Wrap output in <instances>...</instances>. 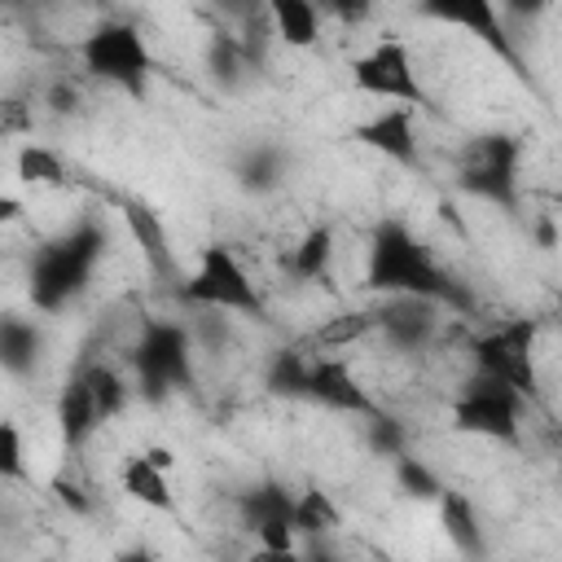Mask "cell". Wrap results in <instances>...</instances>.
I'll use <instances>...</instances> for the list:
<instances>
[{
    "label": "cell",
    "mask_w": 562,
    "mask_h": 562,
    "mask_svg": "<svg viewBox=\"0 0 562 562\" xmlns=\"http://www.w3.org/2000/svg\"><path fill=\"white\" fill-rule=\"evenodd\" d=\"M364 285L378 290V294H386V299H426V303H457L461 299V290L452 285V277L395 220L378 224V233L369 241Z\"/></svg>",
    "instance_id": "1"
},
{
    "label": "cell",
    "mask_w": 562,
    "mask_h": 562,
    "mask_svg": "<svg viewBox=\"0 0 562 562\" xmlns=\"http://www.w3.org/2000/svg\"><path fill=\"white\" fill-rule=\"evenodd\" d=\"M101 255H105V233L92 220L75 224L70 233H61L48 246H40V255L31 259V303L40 312H61L70 299L83 294Z\"/></svg>",
    "instance_id": "2"
},
{
    "label": "cell",
    "mask_w": 562,
    "mask_h": 562,
    "mask_svg": "<svg viewBox=\"0 0 562 562\" xmlns=\"http://www.w3.org/2000/svg\"><path fill=\"white\" fill-rule=\"evenodd\" d=\"M79 61L92 79H105L132 97H145L149 75H154V57L145 35L132 22H101L79 40Z\"/></svg>",
    "instance_id": "3"
},
{
    "label": "cell",
    "mask_w": 562,
    "mask_h": 562,
    "mask_svg": "<svg viewBox=\"0 0 562 562\" xmlns=\"http://www.w3.org/2000/svg\"><path fill=\"white\" fill-rule=\"evenodd\" d=\"M136 386L149 404H162L171 391L193 382V338L176 321H149L132 347Z\"/></svg>",
    "instance_id": "4"
},
{
    "label": "cell",
    "mask_w": 562,
    "mask_h": 562,
    "mask_svg": "<svg viewBox=\"0 0 562 562\" xmlns=\"http://www.w3.org/2000/svg\"><path fill=\"white\" fill-rule=\"evenodd\" d=\"M180 299L193 307H215V312H246L263 316V299L250 281V272L237 263L228 246H206L198 255V268L180 281Z\"/></svg>",
    "instance_id": "5"
},
{
    "label": "cell",
    "mask_w": 562,
    "mask_h": 562,
    "mask_svg": "<svg viewBox=\"0 0 562 562\" xmlns=\"http://www.w3.org/2000/svg\"><path fill=\"white\" fill-rule=\"evenodd\" d=\"M518 417H522V395H514L505 382L474 373L465 382V391L452 404V422L465 435H483V439H501L514 443L518 439Z\"/></svg>",
    "instance_id": "6"
},
{
    "label": "cell",
    "mask_w": 562,
    "mask_h": 562,
    "mask_svg": "<svg viewBox=\"0 0 562 562\" xmlns=\"http://www.w3.org/2000/svg\"><path fill=\"white\" fill-rule=\"evenodd\" d=\"M351 88L364 97H382V101H404L408 105H426V88L413 70V57L400 40H378L369 53H360L351 61Z\"/></svg>",
    "instance_id": "7"
},
{
    "label": "cell",
    "mask_w": 562,
    "mask_h": 562,
    "mask_svg": "<svg viewBox=\"0 0 562 562\" xmlns=\"http://www.w3.org/2000/svg\"><path fill=\"white\" fill-rule=\"evenodd\" d=\"M531 342H536V325H531V321H509V325L492 329L487 338H479V342H474L479 373H487V378L505 382L514 395H536Z\"/></svg>",
    "instance_id": "8"
},
{
    "label": "cell",
    "mask_w": 562,
    "mask_h": 562,
    "mask_svg": "<svg viewBox=\"0 0 562 562\" xmlns=\"http://www.w3.org/2000/svg\"><path fill=\"white\" fill-rule=\"evenodd\" d=\"M461 189L514 206L518 198V140L514 136H479L461 167Z\"/></svg>",
    "instance_id": "9"
},
{
    "label": "cell",
    "mask_w": 562,
    "mask_h": 562,
    "mask_svg": "<svg viewBox=\"0 0 562 562\" xmlns=\"http://www.w3.org/2000/svg\"><path fill=\"white\" fill-rule=\"evenodd\" d=\"M426 18H439L448 26H465L474 40H483L501 61H514L518 66V48H514V35L501 18V9L492 0H435V4H422Z\"/></svg>",
    "instance_id": "10"
},
{
    "label": "cell",
    "mask_w": 562,
    "mask_h": 562,
    "mask_svg": "<svg viewBox=\"0 0 562 562\" xmlns=\"http://www.w3.org/2000/svg\"><path fill=\"white\" fill-rule=\"evenodd\" d=\"M373 312H378V329L386 334V342L404 347V351L426 347L435 338V325H439L435 303H426V299H386Z\"/></svg>",
    "instance_id": "11"
},
{
    "label": "cell",
    "mask_w": 562,
    "mask_h": 562,
    "mask_svg": "<svg viewBox=\"0 0 562 562\" xmlns=\"http://www.w3.org/2000/svg\"><path fill=\"white\" fill-rule=\"evenodd\" d=\"M307 400H321L325 408H338V413H360V417L373 413V400L364 395V386L351 378V369L342 360H312Z\"/></svg>",
    "instance_id": "12"
},
{
    "label": "cell",
    "mask_w": 562,
    "mask_h": 562,
    "mask_svg": "<svg viewBox=\"0 0 562 562\" xmlns=\"http://www.w3.org/2000/svg\"><path fill=\"white\" fill-rule=\"evenodd\" d=\"M356 140L386 154L391 162H417V132H413V110L404 105H391L373 119H364L356 127Z\"/></svg>",
    "instance_id": "13"
},
{
    "label": "cell",
    "mask_w": 562,
    "mask_h": 562,
    "mask_svg": "<svg viewBox=\"0 0 562 562\" xmlns=\"http://www.w3.org/2000/svg\"><path fill=\"white\" fill-rule=\"evenodd\" d=\"M119 211H123V224H127L132 241L140 246L145 263H149L158 277H171V272H176V255H171V241H167V228H162L158 211L145 206V202H136V198H127Z\"/></svg>",
    "instance_id": "14"
},
{
    "label": "cell",
    "mask_w": 562,
    "mask_h": 562,
    "mask_svg": "<svg viewBox=\"0 0 562 562\" xmlns=\"http://www.w3.org/2000/svg\"><path fill=\"white\" fill-rule=\"evenodd\" d=\"M97 426H101V417H97V404H92L88 382H83V373H79V378H70V382L61 386V395H57V430H61L66 448H83Z\"/></svg>",
    "instance_id": "15"
},
{
    "label": "cell",
    "mask_w": 562,
    "mask_h": 562,
    "mask_svg": "<svg viewBox=\"0 0 562 562\" xmlns=\"http://www.w3.org/2000/svg\"><path fill=\"white\" fill-rule=\"evenodd\" d=\"M40 329L26 316H0V369L13 378L35 373L40 364Z\"/></svg>",
    "instance_id": "16"
},
{
    "label": "cell",
    "mask_w": 562,
    "mask_h": 562,
    "mask_svg": "<svg viewBox=\"0 0 562 562\" xmlns=\"http://www.w3.org/2000/svg\"><path fill=\"white\" fill-rule=\"evenodd\" d=\"M439 522H443V536L457 544V553H465V558H483L487 553V536H483L479 514H474V505L465 496L443 492L439 496Z\"/></svg>",
    "instance_id": "17"
},
{
    "label": "cell",
    "mask_w": 562,
    "mask_h": 562,
    "mask_svg": "<svg viewBox=\"0 0 562 562\" xmlns=\"http://www.w3.org/2000/svg\"><path fill=\"white\" fill-rule=\"evenodd\" d=\"M268 26H272V35H277L281 44H290V48H312V44L321 40V13H316V4H307V0H277V4L268 9Z\"/></svg>",
    "instance_id": "18"
},
{
    "label": "cell",
    "mask_w": 562,
    "mask_h": 562,
    "mask_svg": "<svg viewBox=\"0 0 562 562\" xmlns=\"http://www.w3.org/2000/svg\"><path fill=\"white\" fill-rule=\"evenodd\" d=\"M123 492L136 501V505H145V509H176V496H171V483H167V474L162 470H154L145 457H132L127 465H123Z\"/></svg>",
    "instance_id": "19"
},
{
    "label": "cell",
    "mask_w": 562,
    "mask_h": 562,
    "mask_svg": "<svg viewBox=\"0 0 562 562\" xmlns=\"http://www.w3.org/2000/svg\"><path fill=\"white\" fill-rule=\"evenodd\" d=\"M329 263H334V228L329 224H316V228H307L299 237V246L290 255V272L299 281H321L329 272Z\"/></svg>",
    "instance_id": "20"
},
{
    "label": "cell",
    "mask_w": 562,
    "mask_h": 562,
    "mask_svg": "<svg viewBox=\"0 0 562 562\" xmlns=\"http://www.w3.org/2000/svg\"><path fill=\"white\" fill-rule=\"evenodd\" d=\"M290 509H294V496L281 483H255L241 492V518L250 531L263 522H290Z\"/></svg>",
    "instance_id": "21"
},
{
    "label": "cell",
    "mask_w": 562,
    "mask_h": 562,
    "mask_svg": "<svg viewBox=\"0 0 562 562\" xmlns=\"http://www.w3.org/2000/svg\"><path fill=\"white\" fill-rule=\"evenodd\" d=\"M206 66H211V79H215L220 88H237V83L246 79V70H255L250 57H246V48H241V40L228 35V31H215V35H211Z\"/></svg>",
    "instance_id": "22"
},
{
    "label": "cell",
    "mask_w": 562,
    "mask_h": 562,
    "mask_svg": "<svg viewBox=\"0 0 562 562\" xmlns=\"http://www.w3.org/2000/svg\"><path fill=\"white\" fill-rule=\"evenodd\" d=\"M307 369H312V360H307L299 347H281V351L268 360L263 386H268L272 395H307Z\"/></svg>",
    "instance_id": "23"
},
{
    "label": "cell",
    "mask_w": 562,
    "mask_h": 562,
    "mask_svg": "<svg viewBox=\"0 0 562 562\" xmlns=\"http://www.w3.org/2000/svg\"><path fill=\"white\" fill-rule=\"evenodd\" d=\"M373 329H378V312L373 307L338 312V316H329L325 325L312 329V347H347V342H356V338H364Z\"/></svg>",
    "instance_id": "24"
},
{
    "label": "cell",
    "mask_w": 562,
    "mask_h": 562,
    "mask_svg": "<svg viewBox=\"0 0 562 562\" xmlns=\"http://www.w3.org/2000/svg\"><path fill=\"white\" fill-rule=\"evenodd\" d=\"M83 382H88V395L97 404V417H119L127 408V382L119 378L114 364H88L83 369Z\"/></svg>",
    "instance_id": "25"
},
{
    "label": "cell",
    "mask_w": 562,
    "mask_h": 562,
    "mask_svg": "<svg viewBox=\"0 0 562 562\" xmlns=\"http://www.w3.org/2000/svg\"><path fill=\"white\" fill-rule=\"evenodd\" d=\"M290 527H294V536L303 531V536H325V531H334L338 527V505L329 501V492H303V496H294V509H290Z\"/></svg>",
    "instance_id": "26"
},
{
    "label": "cell",
    "mask_w": 562,
    "mask_h": 562,
    "mask_svg": "<svg viewBox=\"0 0 562 562\" xmlns=\"http://www.w3.org/2000/svg\"><path fill=\"white\" fill-rule=\"evenodd\" d=\"M18 180L22 184H66V162L48 149V145H22L18 149Z\"/></svg>",
    "instance_id": "27"
},
{
    "label": "cell",
    "mask_w": 562,
    "mask_h": 562,
    "mask_svg": "<svg viewBox=\"0 0 562 562\" xmlns=\"http://www.w3.org/2000/svg\"><path fill=\"white\" fill-rule=\"evenodd\" d=\"M395 483L408 492V496H417V501H439L448 487L439 483V474L426 465V461H417V457H395Z\"/></svg>",
    "instance_id": "28"
},
{
    "label": "cell",
    "mask_w": 562,
    "mask_h": 562,
    "mask_svg": "<svg viewBox=\"0 0 562 562\" xmlns=\"http://www.w3.org/2000/svg\"><path fill=\"white\" fill-rule=\"evenodd\" d=\"M281 154L277 149H268V145H259V149H250L246 158H241V167H237V176H241V184L246 189H255V193H268L277 180H281Z\"/></svg>",
    "instance_id": "29"
},
{
    "label": "cell",
    "mask_w": 562,
    "mask_h": 562,
    "mask_svg": "<svg viewBox=\"0 0 562 562\" xmlns=\"http://www.w3.org/2000/svg\"><path fill=\"white\" fill-rule=\"evenodd\" d=\"M0 479H26V448H22V430L0 417Z\"/></svg>",
    "instance_id": "30"
},
{
    "label": "cell",
    "mask_w": 562,
    "mask_h": 562,
    "mask_svg": "<svg viewBox=\"0 0 562 562\" xmlns=\"http://www.w3.org/2000/svg\"><path fill=\"white\" fill-rule=\"evenodd\" d=\"M369 448L378 457H404V426L395 417H378L369 413Z\"/></svg>",
    "instance_id": "31"
},
{
    "label": "cell",
    "mask_w": 562,
    "mask_h": 562,
    "mask_svg": "<svg viewBox=\"0 0 562 562\" xmlns=\"http://www.w3.org/2000/svg\"><path fill=\"white\" fill-rule=\"evenodd\" d=\"M198 312H202V321H198V338H202L211 351H220V347L228 342V316L215 312V307H198Z\"/></svg>",
    "instance_id": "32"
},
{
    "label": "cell",
    "mask_w": 562,
    "mask_h": 562,
    "mask_svg": "<svg viewBox=\"0 0 562 562\" xmlns=\"http://www.w3.org/2000/svg\"><path fill=\"white\" fill-rule=\"evenodd\" d=\"M255 536H259V549H268V553H294L290 522H263V527H255Z\"/></svg>",
    "instance_id": "33"
},
{
    "label": "cell",
    "mask_w": 562,
    "mask_h": 562,
    "mask_svg": "<svg viewBox=\"0 0 562 562\" xmlns=\"http://www.w3.org/2000/svg\"><path fill=\"white\" fill-rule=\"evenodd\" d=\"M53 492H57V501H61L70 514H88V509H92V501L83 496V487L66 483V479H53Z\"/></svg>",
    "instance_id": "34"
},
{
    "label": "cell",
    "mask_w": 562,
    "mask_h": 562,
    "mask_svg": "<svg viewBox=\"0 0 562 562\" xmlns=\"http://www.w3.org/2000/svg\"><path fill=\"white\" fill-rule=\"evenodd\" d=\"M26 127V105L22 101H0V132H22Z\"/></svg>",
    "instance_id": "35"
},
{
    "label": "cell",
    "mask_w": 562,
    "mask_h": 562,
    "mask_svg": "<svg viewBox=\"0 0 562 562\" xmlns=\"http://www.w3.org/2000/svg\"><path fill=\"white\" fill-rule=\"evenodd\" d=\"M48 105H53L57 114H70V110L79 105V92H75L70 83H53V88H48Z\"/></svg>",
    "instance_id": "36"
},
{
    "label": "cell",
    "mask_w": 562,
    "mask_h": 562,
    "mask_svg": "<svg viewBox=\"0 0 562 562\" xmlns=\"http://www.w3.org/2000/svg\"><path fill=\"white\" fill-rule=\"evenodd\" d=\"M13 220H22V202L0 189V224H13Z\"/></svg>",
    "instance_id": "37"
},
{
    "label": "cell",
    "mask_w": 562,
    "mask_h": 562,
    "mask_svg": "<svg viewBox=\"0 0 562 562\" xmlns=\"http://www.w3.org/2000/svg\"><path fill=\"white\" fill-rule=\"evenodd\" d=\"M140 457H145V461H149V465H154V470H162V474H167V470H171V465H176V457H171V452H167V448H145V452H140Z\"/></svg>",
    "instance_id": "38"
},
{
    "label": "cell",
    "mask_w": 562,
    "mask_h": 562,
    "mask_svg": "<svg viewBox=\"0 0 562 562\" xmlns=\"http://www.w3.org/2000/svg\"><path fill=\"white\" fill-rule=\"evenodd\" d=\"M114 562H158V558H154L149 549H140V544H136V549H123Z\"/></svg>",
    "instance_id": "39"
},
{
    "label": "cell",
    "mask_w": 562,
    "mask_h": 562,
    "mask_svg": "<svg viewBox=\"0 0 562 562\" xmlns=\"http://www.w3.org/2000/svg\"><path fill=\"white\" fill-rule=\"evenodd\" d=\"M250 562H299V558L294 553H268V549H259Z\"/></svg>",
    "instance_id": "40"
},
{
    "label": "cell",
    "mask_w": 562,
    "mask_h": 562,
    "mask_svg": "<svg viewBox=\"0 0 562 562\" xmlns=\"http://www.w3.org/2000/svg\"><path fill=\"white\" fill-rule=\"evenodd\" d=\"M303 562H338V558H329V553H312V558H303Z\"/></svg>",
    "instance_id": "41"
}]
</instances>
